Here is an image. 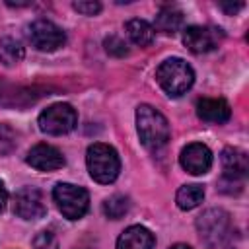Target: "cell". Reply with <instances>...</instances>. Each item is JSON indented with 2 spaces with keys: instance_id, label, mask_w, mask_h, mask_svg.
<instances>
[{
  "instance_id": "obj_20",
  "label": "cell",
  "mask_w": 249,
  "mask_h": 249,
  "mask_svg": "<svg viewBox=\"0 0 249 249\" xmlns=\"http://www.w3.org/2000/svg\"><path fill=\"white\" fill-rule=\"evenodd\" d=\"M103 45H105L107 54H111V56L123 58V56L128 54V47H126V43H124L121 37H117V35H109V37L103 41Z\"/></svg>"
},
{
  "instance_id": "obj_14",
  "label": "cell",
  "mask_w": 249,
  "mask_h": 249,
  "mask_svg": "<svg viewBox=\"0 0 249 249\" xmlns=\"http://www.w3.org/2000/svg\"><path fill=\"white\" fill-rule=\"evenodd\" d=\"M154 233L144 226H130L126 228L119 239L117 249H152L154 247Z\"/></svg>"
},
{
  "instance_id": "obj_15",
  "label": "cell",
  "mask_w": 249,
  "mask_h": 249,
  "mask_svg": "<svg viewBox=\"0 0 249 249\" xmlns=\"http://www.w3.org/2000/svg\"><path fill=\"white\" fill-rule=\"evenodd\" d=\"M126 35L130 37V41L134 45H140V47H148L154 43L156 39V29L154 25H150L146 19H140V18H134V19H128L126 25Z\"/></svg>"
},
{
  "instance_id": "obj_4",
  "label": "cell",
  "mask_w": 249,
  "mask_h": 249,
  "mask_svg": "<svg viewBox=\"0 0 249 249\" xmlns=\"http://www.w3.org/2000/svg\"><path fill=\"white\" fill-rule=\"evenodd\" d=\"M53 198L56 202V208L68 220H80L89 208L88 191L72 183H58L53 189Z\"/></svg>"
},
{
  "instance_id": "obj_5",
  "label": "cell",
  "mask_w": 249,
  "mask_h": 249,
  "mask_svg": "<svg viewBox=\"0 0 249 249\" xmlns=\"http://www.w3.org/2000/svg\"><path fill=\"white\" fill-rule=\"evenodd\" d=\"M76 123H78V115L74 107L68 103H54L39 115V128L53 136L74 130Z\"/></svg>"
},
{
  "instance_id": "obj_13",
  "label": "cell",
  "mask_w": 249,
  "mask_h": 249,
  "mask_svg": "<svg viewBox=\"0 0 249 249\" xmlns=\"http://www.w3.org/2000/svg\"><path fill=\"white\" fill-rule=\"evenodd\" d=\"M222 167H224V179L243 183V179L249 171L247 154L239 148H226L222 152Z\"/></svg>"
},
{
  "instance_id": "obj_27",
  "label": "cell",
  "mask_w": 249,
  "mask_h": 249,
  "mask_svg": "<svg viewBox=\"0 0 249 249\" xmlns=\"http://www.w3.org/2000/svg\"><path fill=\"white\" fill-rule=\"evenodd\" d=\"M169 249H191L189 245H185V243H175V245H171Z\"/></svg>"
},
{
  "instance_id": "obj_11",
  "label": "cell",
  "mask_w": 249,
  "mask_h": 249,
  "mask_svg": "<svg viewBox=\"0 0 249 249\" xmlns=\"http://www.w3.org/2000/svg\"><path fill=\"white\" fill-rule=\"evenodd\" d=\"M25 161L37 171H54L64 165V156L60 154L58 148L51 144H35L27 152Z\"/></svg>"
},
{
  "instance_id": "obj_19",
  "label": "cell",
  "mask_w": 249,
  "mask_h": 249,
  "mask_svg": "<svg viewBox=\"0 0 249 249\" xmlns=\"http://www.w3.org/2000/svg\"><path fill=\"white\" fill-rule=\"evenodd\" d=\"M130 208V200L124 195H113L103 202V214L111 220H121Z\"/></svg>"
},
{
  "instance_id": "obj_25",
  "label": "cell",
  "mask_w": 249,
  "mask_h": 249,
  "mask_svg": "<svg viewBox=\"0 0 249 249\" xmlns=\"http://www.w3.org/2000/svg\"><path fill=\"white\" fill-rule=\"evenodd\" d=\"M6 202H8V191H6L4 183L0 181V212L6 208Z\"/></svg>"
},
{
  "instance_id": "obj_21",
  "label": "cell",
  "mask_w": 249,
  "mask_h": 249,
  "mask_svg": "<svg viewBox=\"0 0 249 249\" xmlns=\"http://www.w3.org/2000/svg\"><path fill=\"white\" fill-rule=\"evenodd\" d=\"M14 148H16V132L8 124L0 123V154L8 156Z\"/></svg>"
},
{
  "instance_id": "obj_17",
  "label": "cell",
  "mask_w": 249,
  "mask_h": 249,
  "mask_svg": "<svg viewBox=\"0 0 249 249\" xmlns=\"http://www.w3.org/2000/svg\"><path fill=\"white\" fill-rule=\"evenodd\" d=\"M202 198H204V189H202V185H196V183L183 185L177 191V195H175V202H177V206L181 210H193V208H196L202 202Z\"/></svg>"
},
{
  "instance_id": "obj_8",
  "label": "cell",
  "mask_w": 249,
  "mask_h": 249,
  "mask_svg": "<svg viewBox=\"0 0 249 249\" xmlns=\"http://www.w3.org/2000/svg\"><path fill=\"white\" fill-rule=\"evenodd\" d=\"M14 212L23 220H37L43 218L47 212L43 193L35 187H23L16 193L14 198Z\"/></svg>"
},
{
  "instance_id": "obj_2",
  "label": "cell",
  "mask_w": 249,
  "mask_h": 249,
  "mask_svg": "<svg viewBox=\"0 0 249 249\" xmlns=\"http://www.w3.org/2000/svg\"><path fill=\"white\" fill-rule=\"evenodd\" d=\"M156 80L169 97H179L191 89L195 72L183 58H167L158 66Z\"/></svg>"
},
{
  "instance_id": "obj_22",
  "label": "cell",
  "mask_w": 249,
  "mask_h": 249,
  "mask_svg": "<svg viewBox=\"0 0 249 249\" xmlns=\"http://www.w3.org/2000/svg\"><path fill=\"white\" fill-rule=\"evenodd\" d=\"M33 247L35 249H58V241H56V235L53 231H41L37 233V237L33 239Z\"/></svg>"
},
{
  "instance_id": "obj_12",
  "label": "cell",
  "mask_w": 249,
  "mask_h": 249,
  "mask_svg": "<svg viewBox=\"0 0 249 249\" xmlns=\"http://www.w3.org/2000/svg\"><path fill=\"white\" fill-rule=\"evenodd\" d=\"M196 115L206 123L222 124L230 121L231 109H230V103L222 97H202L196 101Z\"/></svg>"
},
{
  "instance_id": "obj_3",
  "label": "cell",
  "mask_w": 249,
  "mask_h": 249,
  "mask_svg": "<svg viewBox=\"0 0 249 249\" xmlns=\"http://www.w3.org/2000/svg\"><path fill=\"white\" fill-rule=\"evenodd\" d=\"M86 163H88V171L91 179L103 185L113 183L121 171V160H119L117 150L103 142H95L88 148Z\"/></svg>"
},
{
  "instance_id": "obj_18",
  "label": "cell",
  "mask_w": 249,
  "mask_h": 249,
  "mask_svg": "<svg viewBox=\"0 0 249 249\" xmlns=\"http://www.w3.org/2000/svg\"><path fill=\"white\" fill-rule=\"evenodd\" d=\"M25 51L21 47V43L18 39L12 37H4L0 39V62L4 66H14L23 58Z\"/></svg>"
},
{
  "instance_id": "obj_7",
  "label": "cell",
  "mask_w": 249,
  "mask_h": 249,
  "mask_svg": "<svg viewBox=\"0 0 249 249\" xmlns=\"http://www.w3.org/2000/svg\"><path fill=\"white\" fill-rule=\"evenodd\" d=\"M220 41H222V31L210 25H189L183 33L185 47L195 54L214 51Z\"/></svg>"
},
{
  "instance_id": "obj_1",
  "label": "cell",
  "mask_w": 249,
  "mask_h": 249,
  "mask_svg": "<svg viewBox=\"0 0 249 249\" xmlns=\"http://www.w3.org/2000/svg\"><path fill=\"white\" fill-rule=\"evenodd\" d=\"M136 130H138L140 142L148 150H160L169 140L167 119L150 105H140L136 109Z\"/></svg>"
},
{
  "instance_id": "obj_9",
  "label": "cell",
  "mask_w": 249,
  "mask_h": 249,
  "mask_svg": "<svg viewBox=\"0 0 249 249\" xmlns=\"http://www.w3.org/2000/svg\"><path fill=\"white\" fill-rule=\"evenodd\" d=\"M228 228H230V216L220 208H210L204 214H200L196 220V230L200 237H204L210 243L220 241L226 235Z\"/></svg>"
},
{
  "instance_id": "obj_26",
  "label": "cell",
  "mask_w": 249,
  "mask_h": 249,
  "mask_svg": "<svg viewBox=\"0 0 249 249\" xmlns=\"http://www.w3.org/2000/svg\"><path fill=\"white\" fill-rule=\"evenodd\" d=\"M8 6H16V8H21V6H29V2H8Z\"/></svg>"
},
{
  "instance_id": "obj_10",
  "label": "cell",
  "mask_w": 249,
  "mask_h": 249,
  "mask_svg": "<svg viewBox=\"0 0 249 249\" xmlns=\"http://www.w3.org/2000/svg\"><path fill=\"white\" fill-rule=\"evenodd\" d=\"M179 161L181 167L191 175H204L212 167V152L208 150V146L200 142H193L181 150Z\"/></svg>"
},
{
  "instance_id": "obj_23",
  "label": "cell",
  "mask_w": 249,
  "mask_h": 249,
  "mask_svg": "<svg viewBox=\"0 0 249 249\" xmlns=\"http://www.w3.org/2000/svg\"><path fill=\"white\" fill-rule=\"evenodd\" d=\"M72 8L76 12H80V14H84V16H95V14H99L101 4L93 2V0H78V2L72 4Z\"/></svg>"
},
{
  "instance_id": "obj_6",
  "label": "cell",
  "mask_w": 249,
  "mask_h": 249,
  "mask_svg": "<svg viewBox=\"0 0 249 249\" xmlns=\"http://www.w3.org/2000/svg\"><path fill=\"white\" fill-rule=\"evenodd\" d=\"M27 37H29L31 45L43 53H53L66 43L64 31L51 19H35L27 27Z\"/></svg>"
},
{
  "instance_id": "obj_16",
  "label": "cell",
  "mask_w": 249,
  "mask_h": 249,
  "mask_svg": "<svg viewBox=\"0 0 249 249\" xmlns=\"http://www.w3.org/2000/svg\"><path fill=\"white\" fill-rule=\"evenodd\" d=\"M183 27V12L173 6H163L156 16V27L158 31H163L167 35L177 33Z\"/></svg>"
},
{
  "instance_id": "obj_24",
  "label": "cell",
  "mask_w": 249,
  "mask_h": 249,
  "mask_svg": "<svg viewBox=\"0 0 249 249\" xmlns=\"http://www.w3.org/2000/svg\"><path fill=\"white\" fill-rule=\"evenodd\" d=\"M220 8H222L226 14L233 16L237 10H241V8H243V2H235V4H231V2H230V4H226V2H220Z\"/></svg>"
}]
</instances>
